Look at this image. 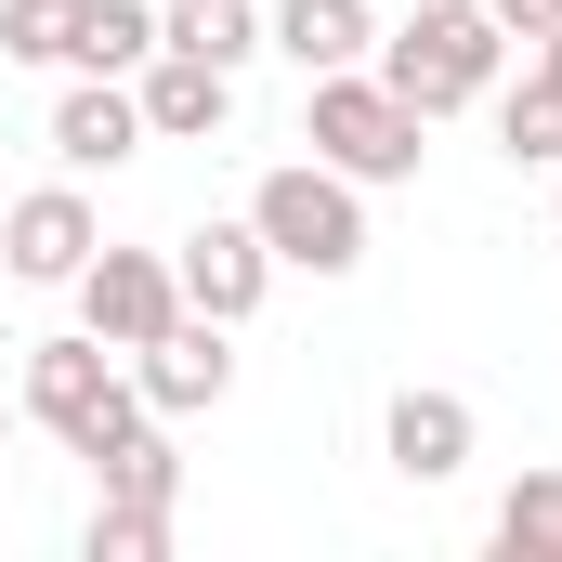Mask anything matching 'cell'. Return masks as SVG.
Returning <instances> with one entry per match:
<instances>
[{"instance_id": "20", "label": "cell", "mask_w": 562, "mask_h": 562, "mask_svg": "<svg viewBox=\"0 0 562 562\" xmlns=\"http://www.w3.org/2000/svg\"><path fill=\"white\" fill-rule=\"evenodd\" d=\"M484 13H497L510 40H550V26H562V0H484Z\"/></svg>"}, {"instance_id": "11", "label": "cell", "mask_w": 562, "mask_h": 562, "mask_svg": "<svg viewBox=\"0 0 562 562\" xmlns=\"http://www.w3.org/2000/svg\"><path fill=\"white\" fill-rule=\"evenodd\" d=\"M132 144H144V92H119V79L79 66V92L53 105V157H66V170H119Z\"/></svg>"}, {"instance_id": "1", "label": "cell", "mask_w": 562, "mask_h": 562, "mask_svg": "<svg viewBox=\"0 0 562 562\" xmlns=\"http://www.w3.org/2000/svg\"><path fill=\"white\" fill-rule=\"evenodd\" d=\"M26 419L53 431V445H79V458H105V445H132L157 406H144V380L79 327V340H26V393H13Z\"/></svg>"}, {"instance_id": "12", "label": "cell", "mask_w": 562, "mask_h": 562, "mask_svg": "<svg viewBox=\"0 0 562 562\" xmlns=\"http://www.w3.org/2000/svg\"><path fill=\"white\" fill-rule=\"evenodd\" d=\"M262 40H276L301 79H327V66H367L380 13H367V0H276V13H262Z\"/></svg>"}, {"instance_id": "14", "label": "cell", "mask_w": 562, "mask_h": 562, "mask_svg": "<svg viewBox=\"0 0 562 562\" xmlns=\"http://www.w3.org/2000/svg\"><path fill=\"white\" fill-rule=\"evenodd\" d=\"M79 550H92V562H157V550H170V497H92Z\"/></svg>"}, {"instance_id": "4", "label": "cell", "mask_w": 562, "mask_h": 562, "mask_svg": "<svg viewBox=\"0 0 562 562\" xmlns=\"http://www.w3.org/2000/svg\"><path fill=\"white\" fill-rule=\"evenodd\" d=\"M249 223H262V249H276V262H301V276H353V262H367V196H353L327 157H288V170H262Z\"/></svg>"}, {"instance_id": "17", "label": "cell", "mask_w": 562, "mask_h": 562, "mask_svg": "<svg viewBox=\"0 0 562 562\" xmlns=\"http://www.w3.org/2000/svg\"><path fill=\"white\" fill-rule=\"evenodd\" d=\"M92 471H105V497H170V510H183V458H170V431H157V419H144L132 445H105Z\"/></svg>"}, {"instance_id": "13", "label": "cell", "mask_w": 562, "mask_h": 562, "mask_svg": "<svg viewBox=\"0 0 562 562\" xmlns=\"http://www.w3.org/2000/svg\"><path fill=\"white\" fill-rule=\"evenodd\" d=\"M157 53H196V66H249V53H262V13H249V0H170V13H157Z\"/></svg>"}, {"instance_id": "6", "label": "cell", "mask_w": 562, "mask_h": 562, "mask_svg": "<svg viewBox=\"0 0 562 562\" xmlns=\"http://www.w3.org/2000/svg\"><path fill=\"white\" fill-rule=\"evenodd\" d=\"M92 249H105V236H92V196H79V183H40V196L0 210V276H26V288H79Z\"/></svg>"}, {"instance_id": "21", "label": "cell", "mask_w": 562, "mask_h": 562, "mask_svg": "<svg viewBox=\"0 0 562 562\" xmlns=\"http://www.w3.org/2000/svg\"><path fill=\"white\" fill-rule=\"evenodd\" d=\"M524 53H537V79H550V92H562V26H550V40H524Z\"/></svg>"}, {"instance_id": "8", "label": "cell", "mask_w": 562, "mask_h": 562, "mask_svg": "<svg viewBox=\"0 0 562 562\" xmlns=\"http://www.w3.org/2000/svg\"><path fill=\"white\" fill-rule=\"evenodd\" d=\"M132 380H144V406H157V419H196V406H223V393H236L223 314H170V327L132 353Z\"/></svg>"}, {"instance_id": "10", "label": "cell", "mask_w": 562, "mask_h": 562, "mask_svg": "<svg viewBox=\"0 0 562 562\" xmlns=\"http://www.w3.org/2000/svg\"><path fill=\"white\" fill-rule=\"evenodd\" d=\"M236 119V66H196V53H144V144H196Z\"/></svg>"}, {"instance_id": "9", "label": "cell", "mask_w": 562, "mask_h": 562, "mask_svg": "<svg viewBox=\"0 0 562 562\" xmlns=\"http://www.w3.org/2000/svg\"><path fill=\"white\" fill-rule=\"evenodd\" d=\"M380 445H393V471L406 484H458L471 471V393H393V419H380Z\"/></svg>"}, {"instance_id": "7", "label": "cell", "mask_w": 562, "mask_h": 562, "mask_svg": "<svg viewBox=\"0 0 562 562\" xmlns=\"http://www.w3.org/2000/svg\"><path fill=\"white\" fill-rule=\"evenodd\" d=\"M170 276H183V314L249 327V314H262V288H276V249H262V223H196V236L170 249Z\"/></svg>"}, {"instance_id": "5", "label": "cell", "mask_w": 562, "mask_h": 562, "mask_svg": "<svg viewBox=\"0 0 562 562\" xmlns=\"http://www.w3.org/2000/svg\"><path fill=\"white\" fill-rule=\"evenodd\" d=\"M170 314H183V276H170L157 249H92V262H79V327H92L105 353H144Z\"/></svg>"}, {"instance_id": "2", "label": "cell", "mask_w": 562, "mask_h": 562, "mask_svg": "<svg viewBox=\"0 0 562 562\" xmlns=\"http://www.w3.org/2000/svg\"><path fill=\"white\" fill-rule=\"evenodd\" d=\"M497 53H510V26H497L484 0H419V13L380 40V79H393L419 119H445V105L497 92Z\"/></svg>"}, {"instance_id": "22", "label": "cell", "mask_w": 562, "mask_h": 562, "mask_svg": "<svg viewBox=\"0 0 562 562\" xmlns=\"http://www.w3.org/2000/svg\"><path fill=\"white\" fill-rule=\"evenodd\" d=\"M0 431H13V406H0Z\"/></svg>"}, {"instance_id": "15", "label": "cell", "mask_w": 562, "mask_h": 562, "mask_svg": "<svg viewBox=\"0 0 562 562\" xmlns=\"http://www.w3.org/2000/svg\"><path fill=\"white\" fill-rule=\"evenodd\" d=\"M79 13L92 0H0V53L13 66H79Z\"/></svg>"}, {"instance_id": "3", "label": "cell", "mask_w": 562, "mask_h": 562, "mask_svg": "<svg viewBox=\"0 0 562 562\" xmlns=\"http://www.w3.org/2000/svg\"><path fill=\"white\" fill-rule=\"evenodd\" d=\"M419 132L431 119L393 92V79H367V66H327L314 105H301V144H314L340 183H406V170H419Z\"/></svg>"}, {"instance_id": "18", "label": "cell", "mask_w": 562, "mask_h": 562, "mask_svg": "<svg viewBox=\"0 0 562 562\" xmlns=\"http://www.w3.org/2000/svg\"><path fill=\"white\" fill-rule=\"evenodd\" d=\"M497 144H510V170H562V92L550 79H524V92L497 105Z\"/></svg>"}, {"instance_id": "19", "label": "cell", "mask_w": 562, "mask_h": 562, "mask_svg": "<svg viewBox=\"0 0 562 562\" xmlns=\"http://www.w3.org/2000/svg\"><path fill=\"white\" fill-rule=\"evenodd\" d=\"M497 550H537V562L562 550V471H524V484L497 497Z\"/></svg>"}, {"instance_id": "16", "label": "cell", "mask_w": 562, "mask_h": 562, "mask_svg": "<svg viewBox=\"0 0 562 562\" xmlns=\"http://www.w3.org/2000/svg\"><path fill=\"white\" fill-rule=\"evenodd\" d=\"M144 53H157V13H144V0H92V13H79V66H92V79H132Z\"/></svg>"}]
</instances>
